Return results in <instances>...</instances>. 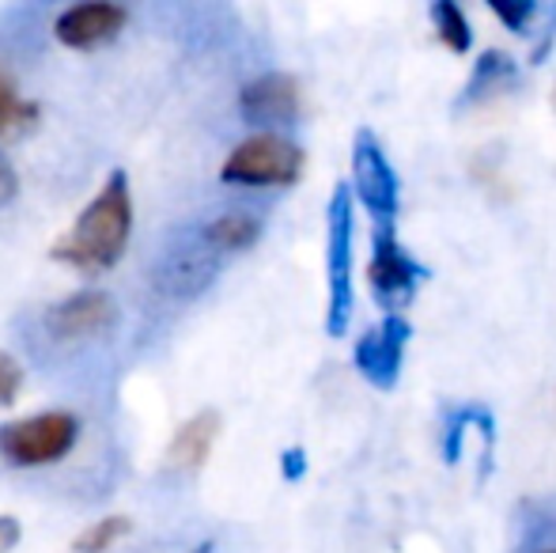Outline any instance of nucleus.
Here are the masks:
<instances>
[{
    "instance_id": "7ed1b4c3",
    "label": "nucleus",
    "mask_w": 556,
    "mask_h": 553,
    "mask_svg": "<svg viewBox=\"0 0 556 553\" xmlns=\"http://www.w3.org/2000/svg\"><path fill=\"white\" fill-rule=\"evenodd\" d=\"M330 247H326V274H330V307H326V334L344 338L352 326V307H356V285H352V266H356V216H352V190L349 183H337L330 198Z\"/></svg>"
},
{
    "instance_id": "f03ea898",
    "label": "nucleus",
    "mask_w": 556,
    "mask_h": 553,
    "mask_svg": "<svg viewBox=\"0 0 556 553\" xmlns=\"http://www.w3.org/2000/svg\"><path fill=\"white\" fill-rule=\"evenodd\" d=\"M80 440V417L68 410H42L20 420L0 425V458L20 470L53 466Z\"/></svg>"
},
{
    "instance_id": "f3484780",
    "label": "nucleus",
    "mask_w": 556,
    "mask_h": 553,
    "mask_svg": "<svg viewBox=\"0 0 556 553\" xmlns=\"http://www.w3.org/2000/svg\"><path fill=\"white\" fill-rule=\"evenodd\" d=\"M489 12L496 15L511 35H530V23L538 20L534 0H489Z\"/></svg>"
},
{
    "instance_id": "aec40b11",
    "label": "nucleus",
    "mask_w": 556,
    "mask_h": 553,
    "mask_svg": "<svg viewBox=\"0 0 556 553\" xmlns=\"http://www.w3.org/2000/svg\"><path fill=\"white\" fill-rule=\"evenodd\" d=\"M20 193V175H15V167L12 163L0 155V205H8V201Z\"/></svg>"
},
{
    "instance_id": "ddd939ff",
    "label": "nucleus",
    "mask_w": 556,
    "mask_h": 553,
    "mask_svg": "<svg viewBox=\"0 0 556 553\" xmlns=\"http://www.w3.org/2000/svg\"><path fill=\"white\" fill-rule=\"evenodd\" d=\"M38 103L20 91L15 76L0 65V140H20L38 126Z\"/></svg>"
},
{
    "instance_id": "6e6552de",
    "label": "nucleus",
    "mask_w": 556,
    "mask_h": 553,
    "mask_svg": "<svg viewBox=\"0 0 556 553\" xmlns=\"http://www.w3.org/2000/svg\"><path fill=\"white\" fill-rule=\"evenodd\" d=\"M117 326V303L111 292L99 288H80V292L58 300L46 311V330L58 341H88L103 338Z\"/></svg>"
},
{
    "instance_id": "f8f14e48",
    "label": "nucleus",
    "mask_w": 556,
    "mask_h": 553,
    "mask_svg": "<svg viewBox=\"0 0 556 553\" xmlns=\"http://www.w3.org/2000/svg\"><path fill=\"white\" fill-rule=\"evenodd\" d=\"M519 80V68H515L511 53L504 50H484L481 58L473 61V76H469L466 91H462V103H481V99H492L500 91H507Z\"/></svg>"
},
{
    "instance_id": "412c9836",
    "label": "nucleus",
    "mask_w": 556,
    "mask_h": 553,
    "mask_svg": "<svg viewBox=\"0 0 556 553\" xmlns=\"http://www.w3.org/2000/svg\"><path fill=\"white\" fill-rule=\"evenodd\" d=\"M23 539V527L15 516H0V553H12Z\"/></svg>"
},
{
    "instance_id": "9d476101",
    "label": "nucleus",
    "mask_w": 556,
    "mask_h": 553,
    "mask_svg": "<svg viewBox=\"0 0 556 553\" xmlns=\"http://www.w3.org/2000/svg\"><path fill=\"white\" fill-rule=\"evenodd\" d=\"M239 111L250 126L277 129L300 118V80L288 73H265L250 80L239 96Z\"/></svg>"
},
{
    "instance_id": "423d86ee",
    "label": "nucleus",
    "mask_w": 556,
    "mask_h": 553,
    "mask_svg": "<svg viewBox=\"0 0 556 553\" xmlns=\"http://www.w3.org/2000/svg\"><path fill=\"white\" fill-rule=\"evenodd\" d=\"M352 193L375 216V224H397V175L390 167L382 140L371 129H359L352 140Z\"/></svg>"
},
{
    "instance_id": "2eb2a0df",
    "label": "nucleus",
    "mask_w": 556,
    "mask_h": 553,
    "mask_svg": "<svg viewBox=\"0 0 556 553\" xmlns=\"http://www.w3.org/2000/svg\"><path fill=\"white\" fill-rule=\"evenodd\" d=\"M428 15H432V27H435V35H440V42L446 46V50L451 53L473 50V27H469L466 12H462L454 0H435V4L428 8Z\"/></svg>"
},
{
    "instance_id": "9b49d317",
    "label": "nucleus",
    "mask_w": 556,
    "mask_h": 553,
    "mask_svg": "<svg viewBox=\"0 0 556 553\" xmlns=\"http://www.w3.org/2000/svg\"><path fill=\"white\" fill-rule=\"evenodd\" d=\"M216 440H220V414L216 410H198L193 417H186L182 425L175 428L167 443V466L170 470L193 474L208 463Z\"/></svg>"
},
{
    "instance_id": "20e7f679",
    "label": "nucleus",
    "mask_w": 556,
    "mask_h": 553,
    "mask_svg": "<svg viewBox=\"0 0 556 553\" xmlns=\"http://www.w3.org/2000/svg\"><path fill=\"white\" fill-rule=\"evenodd\" d=\"M303 175V148L280 134H254L227 152L220 178L227 186H292Z\"/></svg>"
},
{
    "instance_id": "39448f33",
    "label": "nucleus",
    "mask_w": 556,
    "mask_h": 553,
    "mask_svg": "<svg viewBox=\"0 0 556 553\" xmlns=\"http://www.w3.org/2000/svg\"><path fill=\"white\" fill-rule=\"evenodd\" d=\"M428 269L397 243L394 224H375L371 231V262H367V285L382 307H405L417 296Z\"/></svg>"
},
{
    "instance_id": "5701e85b",
    "label": "nucleus",
    "mask_w": 556,
    "mask_h": 553,
    "mask_svg": "<svg viewBox=\"0 0 556 553\" xmlns=\"http://www.w3.org/2000/svg\"><path fill=\"white\" fill-rule=\"evenodd\" d=\"M545 553H556V550H545Z\"/></svg>"
},
{
    "instance_id": "a211bd4d",
    "label": "nucleus",
    "mask_w": 556,
    "mask_h": 553,
    "mask_svg": "<svg viewBox=\"0 0 556 553\" xmlns=\"http://www.w3.org/2000/svg\"><path fill=\"white\" fill-rule=\"evenodd\" d=\"M20 391H23V364L15 361L12 353H4V349H0V410L15 406Z\"/></svg>"
},
{
    "instance_id": "4468645a",
    "label": "nucleus",
    "mask_w": 556,
    "mask_h": 553,
    "mask_svg": "<svg viewBox=\"0 0 556 553\" xmlns=\"http://www.w3.org/2000/svg\"><path fill=\"white\" fill-rule=\"evenodd\" d=\"M201 236H205V243L216 247V251H227V254L250 251V247L262 239V221H257L254 213L235 209V213H224V216H216V221H208Z\"/></svg>"
},
{
    "instance_id": "f257e3e1",
    "label": "nucleus",
    "mask_w": 556,
    "mask_h": 553,
    "mask_svg": "<svg viewBox=\"0 0 556 553\" xmlns=\"http://www.w3.org/2000/svg\"><path fill=\"white\" fill-rule=\"evenodd\" d=\"M132 239V190L122 167L106 175L99 193L80 209L73 228L50 247V259L80 274H111Z\"/></svg>"
},
{
    "instance_id": "4be33fe9",
    "label": "nucleus",
    "mask_w": 556,
    "mask_h": 553,
    "mask_svg": "<svg viewBox=\"0 0 556 553\" xmlns=\"http://www.w3.org/2000/svg\"><path fill=\"white\" fill-rule=\"evenodd\" d=\"M190 553H213V542H198V550H190Z\"/></svg>"
},
{
    "instance_id": "0eeeda50",
    "label": "nucleus",
    "mask_w": 556,
    "mask_h": 553,
    "mask_svg": "<svg viewBox=\"0 0 556 553\" xmlns=\"http://www.w3.org/2000/svg\"><path fill=\"white\" fill-rule=\"evenodd\" d=\"M409 338H413V326L402 315H387L379 326L359 334L356 349H352V364H356V372L375 391H394L397 387Z\"/></svg>"
},
{
    "instance_id": "1a4fd4ad",
    "label": "nucleus",
    "mask_w": 556,
    "mask_h": 553,
    "mask_svg": "<svg viewBox=\"0 0 556 553\" xmlns=\"http://www.w3.org/2000/svg\"><path fill=\"white\" fill-rule=\"evenodd\" d=\"M125 23H129V12L114 0H84L53 20V35L68 50H99L122 35Z\"/></svg>"
},
{
    "instance_id": "dca6fc26",
    "label": "nucleus",
    "mask_w": 556,
    "mask_h": 553,
    "mask_svg": "<svg viewBox=\"0 0 556 553\" xmlns=\"http://www.w3.org/2000/svg\"><path fill=\"white\" fill-rule=\"evenodd\" d=\"M132 531L129 516H99L73 539V553H106Z\"/></svg>"
},
{
    "instance_id": "6ab92c4d",
    "label": "nucleus",
    "mask_w": 556,
    "mask_h": 553,
    "mask_svg": "<svg viewBox=\"0 0 556 553\" xmlns=\"http://www.w3.org/2000/svg\"><path fill=\"white\" fill-rule=\"evenodd\" d=\"M303 474H307V451H303V448H288L285 455H280V478H285V481H300Z\"/></svg>"
}]
</instances>
